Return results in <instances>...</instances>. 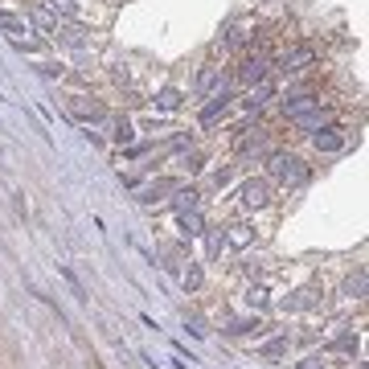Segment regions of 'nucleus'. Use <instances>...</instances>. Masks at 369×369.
Segmentation results:
<instances>
[{"label": "nucleus", "mask_w": 369, "mask_h": 369, "mask_svg": "<svg viewBox=\"0 0 369 369\" xmlns=\"http://www.w3.org/2000/svg\"><path fill=\"white\" fill-rule=\"evenodd\" d=\"M29 21H33L37 29H46V33H53V29H58V17L46 8V0H42V4H29Z\"/></svg>", "instance_id": "4468645a"}, {"label": "nucleus", "mask_w": 369, "mask_h": 369, "mask_svg": "<svg viewBox=\"0 0 369 369\" xmlns=\"http://www.w3.org/2000/svg\"><path fill=\"white\" fill-rule=\"evenodd\" d=\"M42 74H49V78H62L66 70H62V66H53V62H42Z\"/></svg>", "instance_id": "2f4dec72"}, {"label": "nucleus", "mask_w": 369, "mask_h": 369, "mask_svg": "<svg viewBox=\"0 0 369 369\" xmlns=\"http://www.w3.org/2000/svg\"><path fill=\"white\" fill-rule=\"evenodd\" d=\"M271 94H275V83H271V78H263V83H255V87L246 91L242 107H246V111H259V107H263V103H267Z\"/></svg>", "instance_id": "ddd939ff"}, {"label": "nucleus", "mask_w": 369, "mask_h": 369, "mask_svg": "<svg viewBox=\"0 0 369 369\" xmlns=\"http://www.w3.org/2000/svg\"><path fill=\"white\" fill-rule=\"evenodd\" d=\"M283 353H287V336H275L263 345V357H283Z\"/></svg>", "instance_id": "bb28decb"}, {"label": "nucleus", "mask_w": 369, "mask_h": 369, "mask_svg": "<svg viewBox=\"0 0 369 369\" xmlns=\"http://www.w3.org/2000/svg\"><path fill=\"white\" fill-rule=\"evenodd\" d=\"M177 226H181L184 238H201L205 234V218H201V209H181L177 214Z\"/></svg>", "instance_id": "f8f14e48"}, {"label": "nucleus", "mask_w": 369, "mask_h": 369, "mask_svg": "<svg viewBox=\"0 0 369 369\" xmlns=\"http://www.w3.org/2000/svg\"><path fill=\"white\" fill-rule=\"evenodd\" d=\"M267 78V53H246L242 62H238V83L242 87H255V83H263Z\"/></svg>", "instance_id": "39448f33"}, {"label": "nucleus", "mask_w": 369, "mask_h": 369, "mask_svg": "<svg viewBox=\"0 0 369 369\" xmlns=\"http://www.w3.org/2000/svg\"><path fill=\"white\" fill-rule=\"evenodd\" d=\"M70 111H74L78 119H87V123H103V119H107V107H103L98 98H87V94H74V98H70Z\"/></svg>", "instance_id": "6e6552de"}, {"label": "nucleus", "mask_w": 369, "mask_h": 369, "mask_svg": "<svg viewBox=\"0 0 369 369\" xmlns=\"http://www.w3.org/2000/svg\"><path fill=\"white\" fill-rule=\"evenodd\" d=\"M332 353H357V341L341 336V341H332Z\"/></svg>", "instance_id": "c85d7f7f"}, {"label": "nucleus", "mask_w": 369, "mask_h": 369, "mask_svg": "<svg viewBox=\"0 0 369 369\" xmlns=\"http://www.w3.org/2000/svg\"><path fill=\"white\" fill-rule=\"evenodd\" d=\"M312 144H316V152H345V128L324 123V128L312 132Z\"/></svg>", "instance_id": "423d86ee"}, {"label": "nucleus", "mask_w": 369, "mask_h": 369, "mask_svg": "<svg viewBox=\"0 0 369 369\" xmlns=\"http://www.w3.org/2000/svg\"><path fill=\"white\" fill-rule=\"evenodd\" d=\"M291 123H295L300 132H316V128H324V123H332V111H328V107H312V111L295 115Z\"/></svg>", "instance_id": "9b49d317"}, {"label": "nucleus", "mask_w": 369, "mask_h": 369, "mask_svg": "<svg viewBox=\"0 0 369 369\" xmlns=\"http://www.w3.org/2000/svg\"><path fill=\"white\" fill-rule=\"evenodd\" d=\"M295 369H324V357H316V353H312V357H304Z\"/></svg>", "instance_id": "c756f323"}, {"label": "nucleus", "mask_w": 369, "mask_h": 369, "mask_svg": "<svg viewBox=\"0 0 369 369\" xmlns=\"http://www.w3.org/2000/svg\"><path fill=\"white\" fill-rule=\"evenodd\" d=\"M312 107H320V94L316 91H291L283 98V115H287V119H295V115H304V111H312Z\"/></svg>", "instance_id": "0eeeda50"}, {"label": "nucleus", "mask_w": 369, "mask_h": 369, "mask_svg": "<svg viewBox=\"0 0 369 369\" xmlns=\"http://www.w3.org/2000/svg\"><path fill=\"white\" fill-rule=\"evenodd\" d=\"M201 164H205V156H201V152H189V156H181V169H189V173H197Z\"/></svg>", "instance_id": "cd10ccee"}, {"label": "nucleus", "mask_w": 369, "mask_h": 369, "mask_svg": "<svg viewBox=\"0 0 369 369\" xmlns=\"http://www.w3.org/2000/svg\"><path fill=\"white\" fill-rule=\"evenodd\" d=\"M275 66L279 74H304L308 66H316V46L312 42H295V46H287L275 58Z\"/></svg>", "instance_id": "f03ea898"}, {"label": "nucleus", "mask_w": 369, "mask_h": 369, "mask_svg": "<svg viewBox=\"0 0 369 369\" xmlns=\"http://www.w3.org/2000/svg\"><path fill=\"white\" fill-rule=\"evenodd\" d=\"M0 29H4L8 37H12V46H17V49H29V53H33V49L42 46L37 37H25V33H29V25H25L21 17H12V12H4V8H0Z\"/></svg>", "instance_id": "20e7f679"}, {"label": "nucleus", "mask_w": 369, "mask_h": 369, "mask_svg": "<svg viewBox=\"0 0 369 369\" xmlns=\"http://www.w3.org/2000/svg\"><path fill=\"white\" fill-rule=\"evenodd\" d=\"M218 87H222V66H201L197 78H193V91L201 94V98H209Z\"/></svg>", "instance_id": "9d476101"}, {"label": "nucleus", "mask_w": 369, "mask_h": 369, "mask_svg": "<svg viewBox=\"0 0 369 369\" xmlns=\"http://www.w3.org/2000/svg\"><path fill=\"white\" fill-rule=\"evenodd\" d=\"M181 283H184V291H197V287L205 283V271H201V267L193 263V267H189V271H184V275H181Z\"/></svg>", "instance_id": "5701e85b"}, {"label": "nucleus", "mask_w": 369, "mask_h": 369, "mask_svg": "<svg viewBox=\"0 0 369 369\" xmlns=\"http://www.w3.org/2000/svg\"><path fill=\"white\" fill-rule=\"evenodd\" d=\"M12 205H17V214H21V218H29V205H25V193H12Z\"/></svg>", "instance_id": "7c9ffc66"}, {"label": "nucleus", "mask_w": 369, "mask_h": 369, "mask_svg": "<svg viewBox=\"0 0 369 369\" xmlns=\"http://www.w3.org/2000/svg\"><path fill=\"white\" fill-rule=\"evenodd\" d=\"M226 332H234V336H246V332H263V324H259V320H234Z\"/></svg>", "instance_id": "393cba45"}, {"label": "nucleus", "mask_w": 369, "mask_h": 369, "mask_svg": "<svg viewBox=\"0 0 369 369\" xmlns=\"http://www.w3.org/2000/svg\"><path fill=\"white\" fill-rule=\"evenodd\" d=\"M222 246H226V230H209L205 234V255H209V259H218Z\"/></svg>", "instance_id": "412c9836"}, {"label": "nucleus", "mask_w": 369, "mask_h": 369, "mask_svg": "<svg viewBox=\"0 0 369 369\" xmlns=\"http://www.w3.org/2000/svg\"><path fill=\"white\" fill-rule=\"evenodd\" d=\"M156 107H160V111H177V107H181V91H177V87L156 91Z\"/></svg>", "instance_id": "aec40b11"}, {"label": "nucleus", "mask_w": 369, "mask_h": 369, "mask_svg": "<svg viewBox=\"0 0 369 369\" xmlns=\"http://www.w3.org/2000/svg\"><path fill=\"white\" fill-rule=\"evenodd\" d=\"M250 37H255V25H250V21H242V25H234L230 33H226V42H222V46H226V49H242Z\"/></svg>", "instance_id": "2eb2a0df"}, {"label": "nucleus", "mask_w": 369, "mask_h": 369, "mask_svg": "<svg viewBox=\"0 0 369 369\" xmlns=\"http://www.w3.org/2000/svg\"><path fill=\"white\" fill-rule=\"evenodd\" d=\"M250 242H255L250 226H226V246H234V250H246Z\"/></svg>", "instance_id": "f3484780"}, {"label": "nucleus", "mask_w": 369, "mask_h": 369, "mask_svg": "<svg viewBox=\"0 0 369 369\" xmlns=\"http://www.w3.org/2000/svg\"><path fill=\"white\" fill-rule=\"evenodd\" d=\"M345 295H349V300H361V295H366V271L345 279Z\"/></svg>", "instance_id": "4be33fe9"}, {"label": "nucleus", "mask_w": 369, "mask_h": 369, "mask_svg": "<svg viewBox=\"0 0 369 369\" xmlns=\"http://www.w3.org/2000/svg\"><path fill=\"white\" fill-rule=\"evenodd\" d=\"M308 177H312V169H308L295 152H271V156H267V181L271 184L295 189V184H308Z\"/></svg>", "instance_id": "f257e3e1"}, {"label": "nucleus", "mask_w": 369, "mask_h": 369, "mask_svg": "<svg viewBox=\"0 0 369 369\" xmlns=\"http://www.w3.org/2000/svg\"><path fill=\"white\" fill-rule=\"evenodd\" d=\"M132 136H136V128H132V119H128V115L111 119V139H115V144H128Z\"/></svg>", "instance_id": "6ab92c4d"}, {"label": "nucleus", "mask_w": 369, "mask_h": 369, "mask_svg": "<svg viewBox=\"0 0 369 369\" xmlns=\"http://www.w3.org/2000/svg\"><path fill=\"white\" fill-rule=\"evenodd\" d=\"M173 209H177V214H181V209H201V193L181 184V189L173 193Z\"/></svg>", "instance_id": "dca6fc26"}, {"label": "nucleus", "mask_w": 369, "mask_h": 369, "mask_svg": "<svg viewBox=\"0 0 369 369\" xmlns=\"http://www.w3.org/2000/svg\"><path fill=\"white\" fill-rule=\"evenodd\" d=\"M58 271H62V275H66V283H70V287H74V295H78V300H91V295H87V287H83V279L74 275V271H70V267H58Z\"/></svg>", "instance_id": "a878e982"}, {"label": "nucleus", "mask_w": 369, "mask_h": 369, "mask_svg": "<svg viewBox=\"0 0 369 369\" xmlns=\"http://www.w3.org/2000/svg\"><path fill=\"white\" fill-rule=\"evenodd\" d=\"M246 304H250V308H263V304H267V287H263V283L246 287Z\"/></svg>", "instance_id": "b1692460"}, {"label": "nucleus", "mask_w": 369, "mask_h": 369, "mask_svg": "<svg viewBox=\"0 0 369 369\" xmlns=\"http://www.w3.org/2000/svg\"><path fill=\"white\" fill-rule=\"evenodd\" d=\"M46 8L58 21H78V4L74 0H46Z\"/></svg>", "instance_id": "a211bd4d"}, {"label": "nucleus", "mask_w": 369, "mask_h": 369, "mask_svg": "<svg viewBox=\"0 0 369 369\" xmlns=\"http://www.w3.org/2000/svg\"><path fill=\"white\" fill-rule=\"evenodd\" d=\"M238 201H242V209H263V205L271 201V181H267V177L242 181V189H238Z\"/></svg>", "instance_id": "7ed1b4c3"}, {"label": "nucleus", "mask_w": 369, "mask_h": 369, "mask_svg": "<svg viewBox=\"0 0 369 369\" xmlns=\"http://www.w3.org/2000/svg\"><path fill=\"white\" fill-rule=\"evenodd\" d=\"M177 189H181L177 177H160V181H152V184H144V189H139V201H144V205H156V201H164V197H169V193H177Z\"/></svg>", "instance_id": "1a4fd4ad"}]
</instances>
